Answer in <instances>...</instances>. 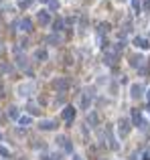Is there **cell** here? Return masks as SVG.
<instances>
[{"mask_svg": "<svg viewBox=\"0 0 150 160\" xmlns=\"http://www.w3.org/2000/svg\"><path fill=\"white\" fill-rule=\"evenodd\" d=\"M8 115H10L12 120H18V118H20V114H18L16 107H10V110H8Z\"/></svg>", "mask_w": 150, "mask_h": 160, "instance_id": "obj_15", "label": "cell"}, {"mask_svg": "<svg viewBox=\"0 0 150 160\" xmlns=\"http://www.w3.org/2000/svg\"><path fill=\"white\" fill-rule=\"evenodd\" d=\"M18 124H20V126H31V124H33V120L24 115V118H18Z\"/></svg>", "mask_w": 150, "mask_h": 160, "instance_id": "obj_16", "label": "cell"}, {"mask_svg": "<svg viewBox=\"0 0 150 160\" xmlns=\"http://www.w3.org/2000/svg\"><path fill=\"white\" fill-rule=\"evenodd\" d=\"M73 160H81V158H73Z\"/></svg>", "mask_w": 150, "mask_h": 160, "instance_id": "obj_28", "label": "cell"}, {"mask_svg": "<svg viewBox=\"0 0 150 160\" xmlns=\"http://www.w3.org/2000/svg\"><path fill=\"white\" fill-rule=\"evenodd\" d=\"M20 28H23L24 33H31V31H33V20H31V18H23V23H20Z\"/></svg>", "mask_w": 150, "mask_h": 160, "instance_id": "obj_9", "label": "cell"}, {"mask_svg": "<svg viewBox=\"0 0 150 160\" xmlns=\"http://www.w3.org/2000/svg\"><path fill=\"white\" fill-rule=\"evenodd\" d=\"M130 95H132L134 99H138L140 95H142V85H140V83H134V85L130 87Z\"/></svg>", "mask_w": 150, "mask_h": 160, "instance_id": "obj_6", "label": "cell"}, {"mask_svg": "<svg viewBox=\"0 0 150 160\" xmlns=\"http://www.w3.org/2000/svg\"><path fill=\"white\" fill-rule=\"evenodd\" d=\"M91 103V91H83V99H81V110H87Z\"/></svg>", "mask_w": 150, "mask_h": 160, "instance_id": "obj_7", "label": "cell"}, {"mask_svg": "<svg viewBox=\"0 0 150 160\" xmlns=\"http://www.w3.org/2000/svg\"><path fill=\"white\" fill-rule=\"evenodd\" d=\"M59 144H61V148H65L67 152H71V150H73V146H71V142H69V138H65V136L59 138Z\"/></svg>", "mask_w": 150, "mask_h": 160, "instance_id": "obj_8", "label": "cell"}, {"mask_svg": "<svg viewBox=\"0 0 150 160\" xmlns=\"http://www.w3.org/2000/svg\"><path fill=\"white\" fill-rule=\"evenodd\" d=\"M47 4H49V8H51V10H57V8H59V2H57V0H47Z\"/></svg>", "mask_w": 150, "mask_h": 160, "instance_id": "obj_17", "label": "cell"}, {"mask_svg": "<svg viewBox=\"0 0 150 160\" xmlns=\"http://www.w3.org/2000/svg\"><path fill=\"white\" fill-rule=\"evenodd\" d=\"M134 45H136V47H140V49H148V47H150V43L146 41V39H142V37H136V39H134Z\"/></svg>", "mask_w": 150, "mask_h": 160, "instance_id": "obj_10", "label": "cell"}, {"mask_svg": "<svg viewBox=\"0 0 150 160\" xmlns=\"http://www.w3.org/2000/svg\"><path fill=\"white\" fill-rule=\"evenodd\" d=\"M37 20H39V24L47 26V24L51 23V12H49V10H41V12H37Z\"/></svg>", "mask_w": 150, "mask_h": 160, "instance_id": "obj_3", "label": "cell"}, {"mask_svg": "<svg viewBox=\"0 0 150 160\" xmlns=\"http://www.w3.org/2000/svg\"><path fill=\"white\" fill-rule=\"evenodd\" d=\"M37 57H39V59H45L47 53H45V51H37Z\"/></svg>", "mask_w": 150, "mask_h": 160, "instance_id": "obj_23", "label": "cell"}, {"mask_svg": "<svg viewBox=\"0 0 150 160\" xmlns=\"http://www.w3.org/2000/svg\"><path fill=\"white\" fill-rule=\"evenodd\" d=\"M142 160H150V152H144L142 154Z\"/></svg>", "mask_w": 150, "mask_h": 160, "instance_id": "obj_24", "label": "cell"}, {"mask_svg": "<svg viewBox=\"0 0 150 160\" xmlns=\"http://www.w3.org/2000/svg\"><path fill=\"white\" fill-rule=\"evenodd\" d=\"M146 97H148V102H150V89H148V93H146Z\"/></svg>", "mask_w": 150, "mask_h": 160, "instance_id": "obj_26", "label": "cell"}, {"mask_svg": "<svg viewBox=\"0 0 150 160\" xmlns=\"http://www.w3.org/2000/svg\"><path fill=\"white\" fill-rule=\"evenodd\" d=\"M53 87H55L57 91L65 93V89L69 87V83H67V79H65V77H57V79H53Z\"/></svg>", "mask_w": 150, "mask_h": 160, "instance_id": "obj_2", "label": "cell"}, {"mask_svg": "<svg viewBox=\"0 0 150 160\" xmlns=\"http://www.w3.org/2000/svg\"><path fill=\"white\" fill-rule=\"evenodd\" d=\"M142 61H144V57L134 55V57H132V61H130V65H132V67H140V65H142Z\"/></svg>", "mask_w": 150, "mask_h": 160, "instance_id": "obj_12", "label": "cell"}, {"mask_svg": "<svg viewBox=\"0 0 150 160\" xmlns=\"http://www.w3.org/2000/svg\"><path fill=\"white\" fill-rule=\"evenodd\" d=\"M47 41H49V43H61V37H49Z\"/></svg>", "mask_w": 150, "mask_h": 160, "instance_id": "obj_22", "label": "cell"}, {"mask_svg": "<svg viewBox=\"0 0 150 160\" xmlns=\"http://www.w3.org/2000/svg\"><path fill=\"white\" fill-rule=\"evenodd\" d=\"M33 2H35V0H23V2H20V8H29Z\"/></svg>", "mask_w": 150, "mask_h": 160, "instance_id": "obj_19", "label": "cell"}, {"mask_svg": "<svg viewBox=\"0 0 150 160\" xmlns=\"http://www.w3.org/2000/svg\"><path fill=\"white\" fill-rule=\"evenodd\" d=\"M18 65H20V67H24V65H26V59H24V55H18Z\"/></svg>", "mask_w": 150, "mask_h": 160, "instance_id": "obj_21", "label": "cell"}, {"mask_svg": "<svg viewBox=\"0 0 150 160\" xmlns=\"http://www.w3.org/2000/svg\"><path fill=\"white\" fill-rule=\"evenodd\" d=\"M63 24H65V20L63 18H59V20H55V24H53V31H63Z\"/></svg>", "mask_w": 150, "mask_h": 160, "instance_id": "obj_14", "label": "cell"}, {"mask_svg": "<svg viewBox=\"0 0 150 160\" xmlns=\"http://www.w3.org/2000/svg\"><path fill=\"white\" fill-rule=\"evenodd\" d=\"M0 154H2V156H8V150H6V148H0Z\"/></svg>", "mask_w": 150, "mask_h": 160, "instance_id": "obj_25", "label": "cell"}, {"mask_svg": "<svg viewBox=\"0 0 150 160\" xmlns=\"http://www.w3.org/2000/svg\"><path fill=\"white\" fill-rule=\"evenodd\" d=\"M132 124H134V126H140V128L146 126V124H144V120H142L140 110H132Z\"/></svg>", "mask_w": 150, "mask_h": 160, "instance_id": "obj_4", "label": "cell"}, {"mask_svg": "<svg viewBox=\"0 0 150 160\" xmlns=\"http://www.w3.org/2000/svg\"><path fill=\"white\" fill-rule=\"evenodd\" d=\"M128 132H130V120L128 118H122L118 122V134H120V138H126Z\"/></svg>", "mask_w": 150, "mask_h": 160, "instance_id": "obj_1", "label": "cell"}, {"mask_svg": "<svg viewBox=\"0 0 150 160\" xmlns=\"http://www.w3.org/2000/svg\"><path fill=\"white\" fill-rule=\"evenodd\" d=\"M148 112H150V103H148Z\"/></svg>", "mask_w": 150, "mask_h": 160, "instance_id": "obj_27", "label": "cell"}, {"mask_svg": "<svg viewBox=\"0 0 150 160\" xmlns=\"http://www.w3.org/2000/svg\"><path fill=\"white\" fill-rule=\"evenodd\" d=\"M132 8L134 12H140V0H132Z\"/></svg>", "mask_w": 150, "mask_h": 160, "instance_id": "obj_18", "label": "cell"}, {"mask_svg": "<svg viewBox=\"0 0 150 160\" xmlns=\"http://www.w3.org/2000/svg\"><path fill=\"white\" fill-rule=\"evenodd\" d=\"M89 124H91V126L97 124V115H95V114H89Z\"/></svg>", "mask_w": 150, "mask_h": 160, "instance_id": "obj_20", "label": "cell"}, {"mask_svg": "<svg viewBox=\"0 0 150 160\" xmlns=\"http://www.w3.org/2000/svg\"><path fill=\"white\" fill-rule=\"evenodd\" d=\"M39 128H41V130H55L57 126H55V122H53V120H43Z\"/></svg>", "mask_w": 150, "mask_h": 160, "instance_id": "obj_11", "label": "cell"}, {"mask_svg": "<svg viewBox=\"0 0 150 160\" xmlns=\"http://www.w3.org/2000/svg\"><path fill=\"white\" fill-rule=\"evenodd\" d=\"M73 118H75V107L67 105V107L63 110V120H65V122H73Z\"/></svg>", "mask_w": 150, "mask_h": 160, "instance_id": "obj_5", "label": "cell"}, {"mask_svg": "<svg viewBox=\"0 0 150 160\" xmlns=\"http://www.w3.org/2000/svg\"><path fill=\"white\" fill-rule=\"evenodd\" d=\"M108 31H110V24H108V23H104V24H100V28H97V34H100V37H104V34L108 33Z\"/></svg>", "mask_w": 150, "mask_h": 160, "instance_id": "obj_13", "label": "cell"}]
</instances>
